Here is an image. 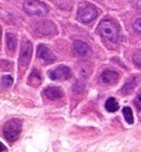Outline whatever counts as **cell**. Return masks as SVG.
I'll return each instance as SVG.
<instances>
[{"label": "cell", "mask_w": 141, "mask_h": 152, "mask_svg": "<svg viewBox=\"0 0 141 152\" xmlns=\"http://www.w3.org/2000/svg\"><path fill=\"white\" fill-rule=\"evenodd\" d=\"M97 32L102 38L110 42H116L119 36V28L116 23L112 20L105 19L99 23L97 27Z\"/></svg>", "instance_id": "1"}, {"label": "cell", "mask_w": 141, "mask_h": 152, "mask_svg": "<svg viewBox=\"0 0 141 152\" xmlns=\"http://www.w3.org/2000/svg\"><path fill=\"white\" fill-rule=\"evenodd\" d=\"M22 125L23 121L19 118H12L9 119L7 122H5L3 126V134L4 138L8 142L12 143L16 142L20 137L22 132Z\"/></svg>", "instance_id": "2"}, {"label": "cell", "mask_w": 141, "mask_h": 152, "mask_svg": "<svg viewBox=\"0 0 141 152\" xmlns=\"http://www.w3.org/2000/svg\"><path fill=\"white\" fill-rule=\"evenodd\" d=\"M23 8L25 12L30 16L44 17L48 14V6L39 0H26Z\"/></svg>", "instance_id": "3"}, {"label": "cell", "mask_w": 141, "mask_h": 152, "mask_svg": "<svg viewBox=\"0 0 141 152\" xmlns=\"http://www.w3.org/2000/svg\"><path fill=\"white\" fill-rule=\"evenodd\" d=\"M98 15L97 8L91 3L84 2L78 6L77 10V19L84 24H89L92 21L96 19Z\"/></svg>", "instance_id": "4"}, {"label": "cell", "mask_w": 141, "mask_h": 152, "mask_svg": "<svg viewBox=\"0 0 141 152\" xmlns=\"http://www.w3.org/2000/svg\"><path fill=\"white\" fill-rule=\"evenodd\" d=\"M32 51H33V46L29 40H23L22 46H21L20 57H19V66L20 68L26 69L28 67L32 57Z\"/></svg>", "instance_id": "5"}, {"label": "cell", "mask_w": 141, "mask_h": 152, "mask_svg": "<svg viewBox=\"0 0 141 152\" xmlns=\"http://www.w3.org/2000/svg\"><path fill=\"white\" fill-rule=\"evenodd\" d=\"M48 75L51 80L53 81H66L71 78L72 70L71 68L66 65H60L54 69H51L48 72Z\"/></svg>", "instance_id": "6"}, {"label": "cell", "mask_w": 141, "mask_h": 152, "mask_svg": "<svg viewBox=\"0 0 141 152\" xmlns=\"http://www.w3.org/2000/svg\"><path fill=\"white\" fill-rule=\"evenodd\" d=\"M36 55H37V58L40 59L44 64H51L56 60V55L46 45H39L38 46Z\"/></svg>", "instance_id": "7"}, {"label": "cell", "mask_w": 141, "mask_h": 152, "mask_svg": "<svg viewBox=\"0 0 141 152\" xmlns=\"http://www.w3.org/2000/svg\"><path fill=\"white\" fill-rule=\"evenodd\" d=\"M72 50H73V54L78 58H85V57L90 56L92 53L91 47L84 42H80V40H76L73 42Z\"/></svg>", "instance_id": "8"}, {"label": "cell", "mask_w": 141, "mask_h": 152, "mask_svg": "<svg viewBox=\"0 0 141 152\" xmlns=\"http://www.w3.org/2000/svg\"><path fill=\"white\" fill-rule=\"evenodd\" d=\"M100 80H101V82L104 83V84L114 85L119 82V75L117 74L116 72H114V70L107 69V70H104V72L101 74V76H100Z\"/></svg>", "instance_id": "9"}, {"label": "cell", "mask_w": 141, "mask_h": 152, "mask_svg": "<svg viewBox=\"0 0 141 152\" xmlns=\"http://www.w3.org/2000/svg\"><path fill=\"white\" fill-rule=\"evenodd\" d=\"M56 31V27L52 22H39L36 25V32L42 34V35H50Z\"/></svg>", "instance_id": "10"}, {"label": "cell", "mask_w": 141, "mask_h": 152, "mask_svg": "<svg viewBox=\"0 0 141 152\" xmlns=\"http://www.w3.org/2000/svg\"><path fill=\"white\" fill-rule=\"evenodd\" d=\"M43 93L51 100L59 99L64 96V91L60 87H48L43 90Z\"/></svg>", "instance_id": "11"}, {"label": "cell", "mask_w": 141, "mask_h": 152, "mask_svg": "<svg viewBox=\"0 0 141 152\" xmlns=\"http://www.w3.org/2000/svg\"><path fill=\"white\" fill-rule=\"evenodd\" d=\"M5 42H6V48H7V51L9 53H12L14 54V50L17 48V45H18V39H17L16 35L10 32H7L5 34Z\"/></svg>", "instance_id": "12"}, {"label": "cell", "mask_w": 141, "mask_h": 152, "mask_svg": "<svg viewBox=\"0 0 141 152\" xmlns=\"http://www.w3.org/2000/svg\"><path fill=\"white\" fill-rule=\"evenodd\" d=\"M41 82H42V79H41L40 72L36 69H33L29 76L28 84L32 87H38L40 84H41Z\"/></svg>", "instance_id": "13"}, {"label": "cell", "mask_w": 141, "mask_h": 152, "mask_svg": "<svg viewBox=\"0 0 141 152\" xmlns=\"http://www.w3.org/2000/svg\"><path fill=\"white\" fill-rule=\"evenodd\" d=\"M136 85H137V80L136 78H130L127 80V82L125 83V85L121 88V93L124 95H127V94H130L132 91L135 89Z\"/></svg>", "instance_id": "14"}, {"label": "cell", "mask_w": 141, "mask_h": 152, "mask_svg": "<svg viewBox=\"0 0 141 152\" xmlns=\"http://www.w3.org/2000/svg\"><path fill=\"white\" fill-rule=\"evenodd\" d=\"M105 109L108 112H116L119 109V104L114 97H109L105 102Z\"/></svg>", "instance_id": "15"}, {"label": "cell", "mask_w": 141, "mask_h": 152, "mask_svg": "<svg viewBox=\"0 0 141 152\" xmlns=\"http://www.w3.org/2000/svg\"><path fill=\"white\" fill-rule=\"evenodd\" d=\"M12 83H14V79H12V77L9 76V75H5V76L1 77L0 85H1V87H3V88H6V89L10 88Z\"/></svg>", "instance_id": "16"}, {"label": "cell", "mask_w": 141, "mask_h": 152, "mask_svg": "<svg viewBox=\"0 0 141 152\" xmlns=\"http://www.w3.org/2000/svg\"><path fill=\"white\" fill-rule=\"evenodd\" d=\"M123 114H124V117H125L126 121H127L128 123L129 124L134 123L133 112H132L131 108H129V107H125V108L123 109Z\"/></svg>", "instance_id": "17"}, {"label": "cell", "mask_w": 141, "mask_h": 152, "mask_svg": "<svg viewBox=\"0 0 141 152\" xmlns=\"http://www.w3.org/2000/svg\"><path fill=\"white\" fill-rule=\"evenodd\" d=\"M85 83H82V82H76L75 84L73 85V91L74 92H77V93H80V92H82L85 90Z\"/></svg>", "instance_id": "18"}, {"label": "cell", "mask_w": 141, "mask_h": 152, "mask_svg": "<svg viewBox=\"0 0 141 152\" xmlns=\"http://www.w3.org/2000/svg\"><path fill=\"white\" fill-rule=\"evenodd\" d=\"M135 106L137 107L138 111L141 110V95H140V93H138L137 97L135 98Z\"/></svg>", "instance_id": "19"}, {"label": "cell", "mask_w": 141, "mask_h": 152, "mask_svg": "<svg viewBox=\"0 0 141 152\" xmlns=\"http://www.w3.org/2000/svg\"><path fill=\"white\" fill-rule=\"evenodd\" d=\"M133 27L135 30H137V32H140V18H138L137 20L134 22Z\"/></svg>", "instance_id": "20"}, {"label": "cell", "mask_w": 141, "mask_h": 152, "mask_svg": "<svg viewBox=\"0 0 141 152\" xmlns=\"http://www.w3.org/2000/svg\"><path fill=\"white\" fill-rule=\"evenodd\" d=\"M2 151H6V147L4 146V144H2L1 142H0V152Z\"/></svg>", "instance_id": "21"}, {"label": "cell", "mask_w": 141, "mask_h": 152, "mask_svg": "<svg viewBox=\"0 0 141 152\" xmlns=\"http://www.w3.org/2000/svg\"><path fill=\"white\" fill-rule=\"evenodd\" d=\"M1 35H2V29H1V27H0V40H1Z\"/></svg>", "instance_id": "22"}]
</instances>
